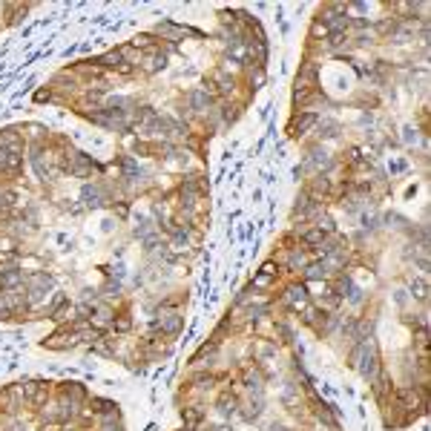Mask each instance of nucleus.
<instances>
[{"mask_svg": "<svg viewBox=\"0 0 431 431\" xmlns=\"http://www.w3.org/2000/svg\"><path fill=\"white\" fill-rule=\"evenodd\" d=\"M49 288H52V276H46V273H32L26 279V296L29 302H41L49 293Z\"/></svg>", "mask_w": 431, "mask_h": 431, "instance_id": "nucleus-1", "label": "nucleus"}, {"mask_svg": "<svg viewBox=\"0 0 431 431\" xmlns=\"http://www.w3.org/2000/svg\"><path fill=\"white\" fill-rule=\"evenodd\" d=\"M95 167L98 164H95L92 155H87V152H75V155H72V164H69V173L72 176H89Z\"/></svg>", "mask_w": 431, "mask_h": 431, "instance_id": "nucleus-2", "label": "nucleus"}, {"mask_svg": "<svg viewBox=\"0 0 431 431\" xmlns=\"http://www.w3.org/2000/svg\"><path fill=\"white\" fill-rule=\"evenodd\" d=\"M187 101H190V109H195V112H204V109H210V104H213V95H210V89L195 87V89H190V95H187Z\"/></svg>", "mask_w": 431, "mask_h": 431, "instance_id": "nucleus-3", "label": "nucleus"}, {"mask_svg": "<svg viewBox=\"0 0 431 431\" xmlns=\"http://www.w3.org/2000/svg\"><path fill=\"white\" fill-rule=\"evenodd\" d=\"M81 199H84V204H87V207H101V204L106 202L104 187H101V184H84V190H81Z\"/></svg>", "mask_w": 431, "mask_h": 431, "instance_id": "nucleus-4", "label": "nucleus"}, {"mask_svg": "<svg viewBox=\"0 0 431 431\" xmlns=\"http://www.w3.org/2000/svg\"><path fill=\"white\" fill-rule=\"evenodd\" d=\"M314 124H317V115H314V112L296 115V118H293V124H291V135H296V138H299V135H305V132L314 127Z\"/></svg>", "mask_w": 431, "mask_h": 431, "instance_id": "nucleus-5", "label": "nucleus"}, {"mask_svg": "<svg viewBox=\"0 0 431 431\" xmlns=\"http://www.w3.org/2000/svg\"><path fill=\"white\" fill-rule=\"evenodd\" d=\"M181 325H184V317H181V314H176V310H173V314H167V317H161V331H164L167 336H176L178 331H181Z\"/></svg>", "mask_w": 431, "mask_h": 431, "instance_id": "nucleus-6", "label": "nucleus"}, {"mask_svg": "<svg viewBox=\"0 0 431 431\" xmlns=\"http://www.w3.org/2000/svg\"><path fill=\"white\" fill-rule=\"evenodd\" d=\"M61 394H63V400L66 403H75L78 405L84 397H87V391L81 388V382H61Z\"/></svg>", "mask_w": 431, "mask_h": 431, "instance_id": "nucleus-7", "label": "nucleus"}, {"mask_svg": "<svg viewBox=\"0 0 431 431\" xmlns=\"http://www.w3.org/2000/svg\"><path fill=\"white\" fill-rule=\"evenodd\" d=\"M210 87H216V92H219V95H230V92H233V87H236V81L230 78L227 72H216V75H213V81H210Z\"/></svg>", "mask_w": 431, "mask_h": 431, "instance_id": "nucleus-8", "label": "nucleus"}, {"mask_svg": "<svg viewBox=\"0 0 431 431\" xmlns=\"http://www.w3.org/2000/svg\"><path fill=\"white\" fill-rule=\"evenodd\" d=\"M167 66V55L159 52V49H152L150 55H147V61H144V72H159Z\"/></svg>", "mask_w": 431, "mask_h": 431, "instance_id": "nucleus-9", "label": "nucleus"}, {"mask_svg": "<svg viewBox=\"0 0 431 431\" xmlns=\"http://www.w3.org/2000/svg\"><path fill=\"white\" fill-rule=\"evenodd\" d=\"M288 302H291V308H305V302H308V293L302 285H293L288 288Z\"/></svg>", "mask_w": 431, "mask_h": 431, "instance_id": "nucleus-10", "label": "nucleus"}, {"mask_svg": "<svg viewBox=\"0 0 431 431\" xmlns=\"http://www.w3.org/2000/svg\"><path fill=\"white\" fill-rule=\"evenodd\" d=\"M236 405H239L236 397L227 394V391L219 397V411H221V417H233V414H236Z\"/></svg>", "mask_w": 431, "mask_h": 431, "instance_id": "nucleus-11", "label": "nucleus"}, {"mask_svg": "<svg viewBox=\"0 0 431 431\" xmlns=\"http://www.w3.org/2000/svg\"><path fill=\"white\" fill-rule=\"evenodd\" d=\"M181 417H184V425H187V428H190V431H193L195 425L202 422L204 411H202V408H199V405H193V408H184V414H181Z\"/></svg>", "mask_w": 431, "mask_h": 431, "instance_id": "nucleus-12", "label": "nucleus"}, {"mask_svg": "<svg viewBox=\"0 0 431 431\" xmlns=\"http://www.w3.org/2000/svg\"><path fill=\"white\" fill-rule=\"evenodd\" d=\"M245 385L250 388V391H256V397L262 394V377H259V371H253V368L245 371Z\"/></svg>", "mask_w": 431, "mask_h": 431, "instance_id": "nucleus-13", "label": "nucleus"}, {"mask_svg": "<svg viewBox=\"0 0 431 431\" xmlns=\"http://www.w3.org/2000/svg\"><path fill=\"white\" fill-rule=\"evenodd\" d=\"M325 273H328V264L325 262H314L305 267V276L308 279H325Z\"/></svg>", "mask_w": 431, "mask_h": 431, "instance_id": "nucleus-14", "label": "nucleus"}, {"mask_svg": "<svg viewBox=\"0 0 431 431\" xmlns=\"http://www.w3.org/2000/svg\"><path fill=\"white\" fill-rule=\"evenodd\" d=\"M302 264H305V253H302L299 247H293L291 256H288V267H291V270H296V267H302Z\"/></svg>", "mask_w": 431, "mask_h": 431, "instance_id": "nucleus-15", "label": "nucleus"}, {"mask_svg": "<svg viewBox=\"0 0 431 431\" xmlns=\"http://www.w3.org/2000/svg\"><path fill=\"white\" fill-rule=\"evenodd\" d=\"M322 242H325V233H322L319 227H314V230L305 233V245H322Z\"/></svg>", "mask_w": 431, "mask_h": 431, "instance_id": "nucleus-16", "label": "nucleus"}, {"mask_svg": "<svg viewBox=\"0 0 431 431\" xmlns=\"http://www.w3.org/2000/svg\"><path fill=\"white\" fill-rule=\"evenodd\" d=\"M132 46H135V49H152V46H155V41H152V35H135L132 37Z\"/></svg>", "mask_w": 431, "mask_h": 431, "instance_id": "nucleus-17", "label": "nucleus"}, {"mask_svg": "<svg viewBox=\"0 0 431 431\" xmlns=\"http://www.w3.org/2000/svg\"><path fill=\"white\" fill-rule=\"evenodd\" d=\"M317 181H314V195H322V193H328V178L319 173V176H314Z\"/></svg>", "mask_w": 431, "mask_h": 431, "instance_id": "nucleus-18", "label": "nucleus"}, {"mask_svg": "<svg viewBox=\"0 0 431 431\" xmlns=\"http://www.w3.org/2000/svg\"><path fill=\"white\" fill-rule=\"evenodd\" d=\"M336 130H339V127H336L334 121H328L325 127H319V138H334V135H336Z\"/></svg>", "mask_w": 431, "mask_h": 431, "instance_id": "nucleus-19", "label": "nucleus"}, {"mask_svg": "<svg viewBox=\"0 0 431 431\" xmlns=\"http://www.w3.org/2000/svg\"><path fill=\"white\" fill-rule=\"evenodd\" d=\"M273 282H270V276H264V273H259L253 279V288H270Z\"/></svg>", "mask_w": 431, "mask_h": 431, "instance_id": "nucleus-20", "label": "nucleus"}, {"mask_svg": "<svg viewBox=\"0 0 431 431\" xmlns=\"http://www.w3.org/2000/svg\"><path fill=\"white\" fill-rule=\"evenodd\" d=\"M411 291H417V296H420V299H425V282H417V285H411Z\"/></svg>", "mask_w": 431, "mask_h": 431, "instance_id": "nucleus-21", "label": "nucleus"}, {"mask_svg": "<svg viewBox=\"0 0 431 431\" xmlns=\"http://www.w3.org/2000/svg\"><path fill=\"white\" fill-rule=\"evenodd\" d=\"M35 101H52V89H41L35 95Z\"/></svg>", "mask_w": 431, "mask_h": 431, "instance_id": "nucleus-22", "label": "nucleus"}, {"mask_svg": "<svg viewBox=\"0 0 431 431\" xmlns=\"http://www.w3.org/2000/svg\"><path fill=\"white\" fill-rule=\"evenodd\" d=\"M130 325H132V322H130L127 317H121L118 322H115V328H118V331H130Z\"/></svg>", "mask_w": 431, "mask_h": 431, "instance_id": "nucleus-23", "label": "nucleus"}, {"mask_svg": "<svg viewBox=\"0 0 431 431\" xmlns=\"http://www.w3.org/2000/svg\"><path fill=\"white\" fill-rule=\"evenodd\" d=\"M213 431H233V428H230V425H216Z\"/></svg>", "mask_w": 431, "mask_h": 431, "instance_id": "nucleus-24", "label": "nucleus"}]
</instances>
